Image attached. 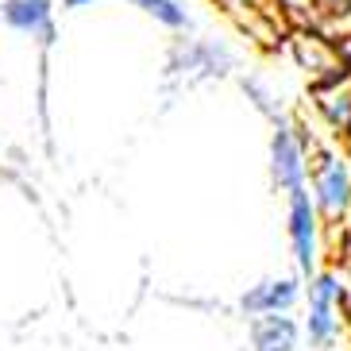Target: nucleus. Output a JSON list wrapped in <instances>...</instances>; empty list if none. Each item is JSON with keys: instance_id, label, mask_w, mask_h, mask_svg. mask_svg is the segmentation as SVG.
<instances>
[{"instance_id": "obj_1", "label": "nucleus", "mask_w": 351, "mask_h": 351, "mask_svg": "<svg viewBox=\"0 0 351 351\" xmlns=\"http://www.w3.org/2000/svg\"><path fill=\"white\" fill-rule=\"evenodd\" d=\"M309 193L324 224L351 217V155L340 147H309Z\"/></svg>"}, {"instance_id": "obj_2", "label": "nucleus", "mask_w": 351, "mask_h": 351, "mask_svg": "<svg viewBox=\"0 0 351 351\" xmlns=\"http://www.w3.org/2000/svg\"><path fill=\"white\" fill-rule=\"evenodd\" d=\"M305 336L313 348H332L340 336V305H343V278L340 270H313L309 286H305Z\"/></svg>"}, {"instance_id": "obj_3", "label": "nucleus", "mask_w": 351, "mask_h": 351, "mask_svg": "<svg viewBox=\"0 0 351 351\" xmlns=\"http://www.w3.org/2000/svg\"><path fill=\"white\" fill-rule=\"evenodd\" d=\"M320 220L317 205H313L309 186L289 189L286 193V236H289V251H293V267L301 278H309L320 267Z\"/></svg>"}, {"instance_id": "obj_4", "label": "nucleus", "mask_w": 351, "mask_h": 351, "mask_svg": "<svg viewBox=\"0 0 351 351\" xmlns=\"http://www.w3.org/2000/svg\"><path fill=\"white\" fill-rule=\"evenodd\" d=\"M309 147L313 139L301 128L278 120V128L270 135V178L282 193L309 186Z\"/></svg>"}, {"instance_id": "obj_5", "label": "nucleus", "mask_w": 351, "mask_h": 351, "mask_svg": "<svg viewBox=\"0 0 351 351\" xmlns=\"http://www.w3.org/2000/svg\"><path fill=\"white\" fill-rule=\"evenodd\" d=\"M313 108L340 139H351V70L348 66L324 73L313 85Z\"/></svg>"}, {"instance_id": "obj_6", "label": "nucleus", "mask_w": 351, "mask_h": 351, "mask_svg": "<svg viewBox=\"0 0 351 351\" xmlns=\"http://www.w3.org/2000/svg\"><path fill=\"white\" fill-rule=\"evenodd\" d=\"M301 301V282L282 274V278H263L239 298V309L247 317H263V313H289Z\"/></svg>"}, {"instance_id": "obj_7", "label": "nucleus", "mask_w": 351, "mask_h": 351, "mask_svg": "<svg viewBox=\"0 0 351 351\" xmlns=\"http://www.w3.org/2000/svg\"><path fill=\"white\" fill-rule=\"evenodd\" d=\"M0 20L8 23L12 32L51 43L54 39V0H4L0 4Z\"/></svg>"}, {"instance_id": "obj_8", "label": "nucleus", "mask_w": 351, "mask_h": 351, "mask_svg": "<svg viewBox=\"0 0 351 351\" xmlns=\"http://www.w3.org/2000/svg\"><path fill=\"white\" fill-rule=\"evenodd\" d=\"M301 324L286 313L251 317V351H298Z\"/></svg>"}, {"instance_id": "obj_9", "label": "nucleus", "mask_w": 351, "mask_h": 351, "mask_svg": "<svg viewBox=\"0 0 351 351\" xmlns=\"http://www.w3.org/2000/svg\"><path fill=\"white\" fill-rule=\"evenodd\" d=\"M293 51H298V62L309 66V70L320 73V77H324V73H332V70H340L336 51H332L320 35H298V39H293Z\"/></svg>"}, {"instance_id": "obj_10", "label": "nucleus", "mask_w": 351, "mask_h": 351, "mask_svg": "<svg viewBox=\"0 0 351 351\" xmlns=\"http://www.w3.org/2000/svg\"><path fill=\"white\" fill-rule=\"evenodd\" d=\"M282 20L289 23H313L317 20V0H274Z\"/></svg>"}, {"instance_id": "obj_11", "label": "nucleus", "mask_w": 351, "mask_h": 351, "mask_svg": "<svg viewBox=\"0 0 351 351\" xmlns=\"http://www.w3.org/2000/svg\"><path fill=\"white\" fill-rule=\"evenodd\" d=\"M317 16H324V20H348L351 0H317Z\"/></svg>"}, {"instance_id": "obj_12", "label": "nucleus", "mask_w": 351, "mask_h": 351, "mask_svg": "<svg viewBox=\"0 0 351 351\" xmlns=\"http://www.w3.org/2000/svg\"><path fill=\"white\" fill-rule=\"evenodd\" d=\"M340 278H343V301H351V258H348V263H343Z\"/></svg>"}, {"instance_id": "obj_13", "label": "nucleus", "mask_w": 351, "mask_h": 351, "mask_svg": "<svg viewBox=\"0 0 351 351\" xmlns=\"http://www.w3.org/2000/svg\"><path fill=\"white\" fill-rule=\"evenodd\" d=\"M66 8H89V4H101V0H62Z\"/></svg>"}]
</instances>
